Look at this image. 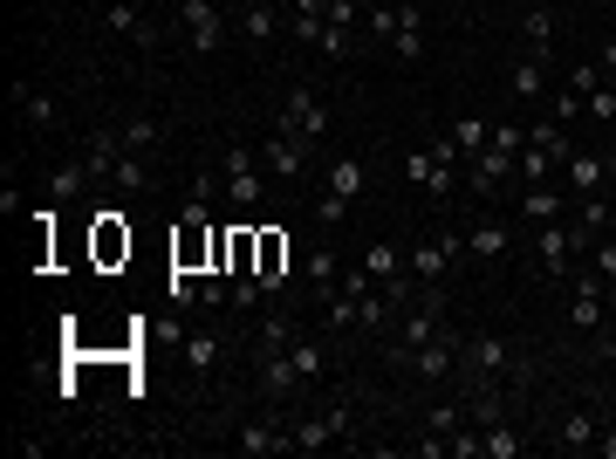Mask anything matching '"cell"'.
Here are the masks:
<instances>
[{
	"label": "cell",
	"instance_id": "cell-29",
	"mask_svg": "<svg viewBox=\"0 0 616 459\" xmlns=\"http://www.w3.org/2000/svg\"><path fill=\"white\" fill-rule=\"evenodd\" d=\"M287 357H295L302 385H322V378H329V350H322V337H302V329H295V343H287Z\"/></svg>",
	"mask_w": 616,
	"mask_h": 459
},
{
	"label": "cell",
	"instance_id": "cell-25",
	"mask_svg": "<svg viewBox=\"0 0 616 459\" xmlns=\"http://www.w3.org/2000/svg\"><path fill=\"white\" fill-rule=\"evenodd\" d=\"M240 34L254 41V49H267V41L281 34V8H274V0H246V8H240Z\"/></svg>",
	"mask_w": 616,
	"mask_h": 459
},
{
	"label": "cell",
	"instance_id": "cell-21",
	"mask_svg": "<svg viewBox=\"0 0 616 459\" xmlns=\"http://www.w3.org/2000/svg\"><path fill=\"white\" fill-rule=\"evenodd\" d=\"M466 255H473V261H501V255H514V220H473Z\"/></svg>",
	"mask_w": 616,
	"mask_h": 459
},
{
	"label": "cell",
	"instance_id": "cell-23",
	"mask_svg": "<svg viewBox=\"0 0 616 459\" xmlns=\"http://www.w3.org/2000/svg\"><path fill=\"white\" fill-rule=\"evenodd\" d=\"M110 131H117L123 151H138V158H158L164 151V123L158 117H123V123H110Z\"/></svg>",
	"mask_w": 616,
	"mask_h": 459
},
{
	"label": "cell",
	"instance_id": "cell-37",
	"mask_svg": "<svg viewBox=\"0 0 616 459\" xmlns=\"http://www.w3.org/2000/svg\"><path fill=\"white\" fill-rule=\"evenodd\" d=\"M527 144H542V151H555L562 164L575 158V138H568V123H534V131H527Z\"/></svg>",
	"mask_w": 616,
	"mask_h": 459
},
{
	"label": "cell",
	"instance_id": "cell-1",
	"mask_svg": "<svg viewBox=\"0 0 616 459\" xmlns=\"http://www.w3.org/2000/svg\"><path fill=\"white\" fill-rule=\"evenodd\" d=\"M521 370V350L507 343V337H460V370H452V378H460L466 391H501L507 378Z\"/></svg>",
	"mask_w": 616,
	"mask_h": 459
},
{
	"label": "cell",
	"instance_id": "cell-14",
	"mask_svg": "<svg viewBox=\"0 0 616 459\" xmlns=\"http://www.w3.org/2000/svg\"><path fill=\"white\" fill-rule=\"evenodd\" d=\"M404 179L418 186V192H432V199H452V186H460L466 172H460V164H445V158H432V151H411L404 158Z\"/></svg>",
	"mask_w": 616,
	"mask_h": 459
},
{
	"label": "cell",
	"instance_id": "cell-6",
	"mask_svg": "<svg viewBox=\"0 0 616 459\" xmlns=\"http://www.w3.org/2000/svg\"><path fill=\"white\" fill-rule=\"evenodd\" d=\"M233 452L246 459H274V452H295V439H287V411H261V419H240L233 426Z\"/></svg>",
	"mask_w": 616,
	"mask_h": 459
},
{
	"label": "cell",
	"instance_id": "cell-3",
	"mask_svg": "<svg viewBox=\"0 0 616 459\" xmlns=\"http://www.w3.org/2000/svg\"><path fill=\"white\" fill-rule=\"evenodd\" d=\"M452 316H445V288H418L404 309H397V343L391 350H425L432 337H445Z\"/></svg>",
	"mask_w": 616,
	"mask_h": 459
},
{
	"label": "cell",
	"instance_id": "cell-18",
	"mask_svg": "<svg viewBox=\"0 0 616 459\" xmlns=\"http://www.w3.org/2000/svg\"><path fill=\"white\" fill-rule=\"evenodd\" d=\"M507 179H514V158H507L501 144H486V151H479V158L466 164V186H473L479 199H493V192H501Z\"/></svg>",
	"mask_w": 616,
	"mask_h": 459
},
{
	"label": "cell",
	"instance_id": "cell-17",
	"mask_svg": "<svg viewBox=\"0 0 616 459\" xmlns=\"http://www.w3.org/2000/svg\"><path fill=\"white\" fill-rule=\"evenodd\" d=\"M568 199H589V192H609V158L603 151H575L568 158V172H562Z\"/></svg>",
	"mask_w": 616,
	"mask_h": 459
},
{
	"label": "cell",
	"instance_id": "cell-46",
	"mask_svg": "<svg viewBox=\"0 0 616 459\" xmlns=\"http://www.w3.org/2000/svg\"><path fill=\"white\" fill-rule=\"evenodd\" d=\"M240 8H246V0H240Z\"/></svg>",
	"mask_w": 616,
	"mask_h": 459
},
{
	"label": "cell",
	"instance_id": "cell-22",
	"mask_svg": "<svg viewBox=\"0 0 616 459\" xmlns=\"http://www.w3.org/2000/svg\"><path fill=\"white\" fill-rule=\"evenodd\" d=\"M287 439H295V452H329V446H336V426H329L322 411H295V405H287Z\"/></svg>",
	"mask_w": 616,
	"mask_h": 459
},
{
	"label": "cell",
	"instance_id": "cell-26",
	"mask_svg": "<svg viewBox=\"0 0 616 459\" xmlns=\"http://www.w3.org/2000/svg\"><path fill=\"white\" fill-rule=\"evenodd\" d=\"M562 172V158L555 151H542V144H521V158H514V186H548Z\"/></svg>",
	"mask_w": 616,
	"mask_h": 459
},
{
	"label": "cell",
	"instance_id": "cell-28",
	"mask_svg": "<svg viewBox=\"0 0 616 459\" xmlns=\"http://www.w3.org/2000/svg\"><path fill=\"white\" fill-rule=\"evenodd\" d=\"M220 337H213V329H192V337H185V370H192V378H213V370H220Z\"/></svg>",
	"mask_w": 616,
	"mask_h": 459
},
{
	"label": "cell",
	"instance_id": "cell-45",
	"mask_svg": "<svg viewBox=\"0 0 616 459\" xmlns=\"http://www.w3.org/2000/svg\"><path fill=\"white\" fill-rule=\"evenodd\" d=\"M609 186H616V151H609Z\"/></svg>",
	"mask_w": 616,
	"mask_h": 459
},
{
	"label": "cell",
	"instance_id": "cell-10",
	"mask_svg": "<svg viewBox=\"0 0 616 459\" xmlns=\"http://www.w3.org/2000/svg\"><path fill=\"white\" fill-rule=\"evenodd\" d=\"M179 21H185V41L199 56H220L226 49V14L213 8V0H179Z\"/></svg>",
	"mask_w": 616,
	"mask_h": 459
},
{
	"label": "cell",
	"instance_id": "cell-40",
	"mask_svg": "<svg viewBox=\"0 0 616 459\" xmlns=\"http://www.w3.org/2000/svg\"><path fill=\"white\" fill-rule=\"evenodd\" d=\"M322 419L336 426V439H343V446L356 439V411H350V405H322Z\"/></svg>",
	"mask_w": 616,
	"mask_h": 459
},
{
	"label": "cell",
	"instance_id": "cell-44",
	"mask_svg": "<svg viewBox=\"0 0 616 459\" xmlns=\"http://www.w3.org/2000/svg\"><path fill=\"white\" fill-rule=\"evenodd\" d=\"M596 452H603V459H616V426H603V439H596Z\"/></svg>",
	"mask_w": 616,
	"mask_h": 459
},
{
	"label": "cell",
	"instance_id": "cell-11",
	"mask_svg": "<svg viewBox=\"0 0 616 459\" xmlns=\"http://www.w3.org/2000/svg\"><path fill=\"white\" fill-rule=\"evenodd\" d=\"M534 261H542L548 281H562L575 261H583V247H575V233H568L562 220H548V227H534Z\"/></svg>",
	"mask_w": 616,
	"mask_h": 459
},
{
	"label": "cell",
	"instance_id": "cell-34",
	"mask_svg": "<svg viewBox=\"0 0 616 459\" xmlns=\"http://www.w3.org/2000/svg\"><path fill=\"white\" fill-rule=\"evenodd\" d=\"M479 446H486V459H521L527 452V439L507 426V419H493V426H479Z\"/></svg>",
	"mask_w": 616,
	"mask_h": 459
},
{
	"label": "cell",
	"instance_id": "cell-19",
	"mask_svg": "<svg viewBox=\"0 0 616 459\" xmlns=\"http://www.w3.org/2000/svg\"><path fill=\"white\" fill-rule=\"evenodd\" d=\"M542 90H548V56L521 49V56H514V69H507V97H514V103H534Z\"/></svg>",
	"mask_w": 616,
	"mask_h": 459
},
{
	"label": "cell",
	"instance_id": "cell-4",
	"mask_svg": "<svg viewBox=\"0 0 616 459\" xmlns=\"http://www.w3.org/2000/svg\"><path fill=\"white\" fill-rule=\"evenodd\" d=\"M391 370L397 378H411V385H445L452 370H460V337H432L425 350H391Z\"/></svg>",
	"mask_w": 616,
	"mask_h": 459
},
{
	"label": "cell",
	"instance_id": "cell-32",
	"mask_svg": "<svg viewBox=\"0 0 616 459\" xmlns=\"http://www.w3.org/2000/svg\"><path fill=\"white\" fill-rule=\"evenodd\" d=\"M90 179H97V172H90V158H69V164H55V172H49V199L62 206V199H75Z\"/></svg>",
	"mask_w": 616,
	"mask_h": 459
},
{
	"label": "cell",
	"instance_id": "cell-2",
	"mask_svg": "<svg viewBox=\"0 0 616 459\" xmlns=\"http://www.w3.org/2000/svg\"><path fill=\"white\" fill-rule=\"evenodd\" d=\"M370 34L391 41L397 62H425V0H397V8H370Z\"/></svg>",
	"mask_w": 616,
	"mask_h": 459
},
{
	"label": "cell",
	"instance_id": "cell-30",
	"mask_svg": "<svg viewBox=\"0 0 616 459\" xmlns=\"http://www.w3.org/2000/svg\"><path fill=\"white\" fill-rule=\"evenodd\" d=\"M445 138H452V151H460V158L473 164V158H479V151L493 144V123H486V117H460V123H452Z\"/></svg>",
	"mask_w": 616,
	"mask_h": 459
},
{
	"label": "cell",
	"instance_id": "cell-35",
	"mask_svg": "<svg viewBox=\"0 0 616 459\" xmlns=\"http://www.w3.org/2000/svg\"><path fill=\"white\" fill-rule=\"evenodd\" d=\"M363 268L377 275V281H391V275H411V261L397 255V240H370V247H363Z\"/></svg>",
	"mask_w": 616,
	"mask_h": 459
},
{
	"label": "cell",
	"instance_id": "cell-8",
	"mask_svg": "<svg viewBox=\"0 0 616 459\" xmlns=\"http://www.w3.org/2000/svg\"><path fill=\"white\" fill-rule=\"evenodd\" d=\"M466 255V240H452V233H432V240H418L411 247V275H418V288H445V275H452V261Z\"/></svg>",
	"mask_w": 616,
	"mask_h": 459
},
{
	"label": "cell",
	"instance_id": "cell-47",
	"mask_svg": "<svg viewBox=\"0 0 616 459\" xmlns=\"http://www.w3.org/2000/svg\"><path fill=\"white\" fill-rule=\"evenodd\" d=\"M138 8H144V0H138Z\"/></svg>",
	"mask_w": 616,
	"mask_h": 459
},
{
	"label": "cell",
	"instance_id": "cell-12",
	"mask_svg": "<svg viewBox=\"0 0 616 459\" xmlns=\"http://www.w3.org/2000/svg\"><path fill=\"white\" fill-rule=\"evenodd\" d=\"M309 151H315L309 138H295V131H274V138L261 144V164H267L274 179H287V186H295V179L309 172Z\"/></svg>",
	"mask_w": 616,
	"mask_h": 459
},
{
	"label": "cell",
	"instance_id": "cell-43",
	"mask_svg": "<svg viewBox=\"0 0 616 459\" xmlns=\"http://www.w3.org/2000/svg\"><path fill=\"white\" fill-rule=\"evenodd\" d=\"M596 62H603V76L616 82V41H603V49H596Z\"/></svg>",
	"mask_w": 616,
	"mask_h": 459
},
{
	"label": "cell",
	"instance_id": "cell-33",
	"mask_svg": "<svg viewBox=\"0 0 616 459\" xmlns=\"http://www.w3.org/2000/svg\"><path fill=\"white\" fill-rule=\"evenodd\" d=\"M363 186H370V172H363V164L356 158H343V164H329V179H322V192H336V199H363Z\"/></svg>",
	"mask_w": 616,
	"mask_h": 459
},
{
	"label": "cell",
	"instance_id": "cell-15",
	"mask_svg": "<svg viewBox=\"0 0 616 459\" xmlns=\"http://www.w3.org/2000/svg\"><path fill=\"white\" fill-rule=\"evenodd\" d=\"M8 110L28 123V131H55V123H62V103H55L49 90H34V82H14V90H8Z\"/></svg>",
	"mask_w": 616,
	"mask_h": 459
},
{
	"label": "cell",
	"instance_id": "cell-36",
	"mask_svg": "<svg viewBox=\"0 0 616 459\" xmlns=\"http://www.w3.org/2000/svg\"><path fill=\"white\" fill-rule=\"evenodd\" d=\"M548 41H555V14H548V8H527V14H521V49L548 56Z\"/></svg>",
	"mask_w": 616,
	"mask_h": 459
},
{
	"label": "cell",
	"instance_id": "cell-38",
	"mask_svg": "<svg viewBox=\"0 0 616 459\" xmlns=\"http://www.w3.org/2000/svg\"><path fill=\"white\" fill-rule=\"evenodd\" d=\"M164 296H172V309H179V316H185V309H199V281H192V268H172Z\"/></svg>",
	"mask_w": 616,
	"mask_h": 459
},
{
	"label": "cell",
	"instance_id": "cell-31",
	"mask_svg": "<svg viewBox=\"0 0 616 459\" xmlns=\"http://www.w3.org/2000/svg\"><path fill=\"white\" fill-rule=\"evenodd\" d=\"M287 343H295V322H287V316H274V309H267V316L254 322V357H281Z\"/></svg>",
	"mask_w": 616,
	"mask_h": 459
},
{
	"label": "cell",
	"instance_id": "cell-20",
	"mask_svg": "<svg viewBox=\"0 0 616 459\" xmlns=\"http://www.w3.org/2000/svg\"><path fill=\"white\" fill-rule=\"evenodd\" d=\"M336 281H343V261H336V247H309V255H302V288H309V296H336Z\"/></svg>",
	"mask_w": 616,
	"mask_h": 459
},
{
	"label": "cell",
	"instance_id": "cell-24",
	"mask_svg": "<svg viewBox=\"0 0 616 459\" xmlns=\"http://www.w3.org/2000/svg\"><path fill=\"white\" fill-rule=\"evenodd\" d=\"M103 21H110L117 34H131L138 49H158V28L144 21V8H138V0H110V8H103Z\"/></svg>",
	"mask_w": 616,
	"mask_h": 459
},
{
	"label": "cell",
	"instance_id": "cell-16",
	"mask_svg": "<svg viewBox=\"0 0 616 459\" xmlns=\"http://www.w3.org/2000/svg\"><path fill=\"white\" fill-rule=\"evenodd\" d=\"M514 213L527 220V227H548V220H562L568 213V199H562V186L548 179V186H521L514 192Z\"/></svg>",
	"mask_w": 616,
	"mask_h": 459
},
{
	"label": "cell",
	"instance_id": "cell-39",
	"mask_svg": "<svg viewBox=\"0 0 616 459\" xmlns=\"http://www.w3.org/2000/svg\"><path fill=\"white\" fill-rule=\"evenodd\" d=\"M589 117L616 123V82H596V90H589Z\"/></svg>",
	"mask_w": 616,
	"mask_h": 459
},
{
	"label": "cell",
	"instance_id": "cell-13",
	"mask_svg": "<svg viewBox=\"0 0 616 459\" xmlns=\"http://www.w3.org/2000/svg\"><path fill=\"white\" fill-rule=\"evenodd\" d=\"M603 411L596 405H575V411H562V426H555V452H596V439H603Z\"/></svg>",
	"mask_w": 616,
	"mask_h": 459
},
{
	"label": "cell",
	"instance_id": "cell-9",
	"mask_svg": "<svg viewBox=\"0 0 616 459\" xmlns=\"http://www.w3.org/2000/svg\"><path fill=\"white\" fill-rule=\"evenodd\" d=\"M274 131H295V138L322 144V138H329V103L295 82V90H287V103H281V123H274Z\"/></svg>",
	"mask_w": 616,
	"mask_h": 459
},
{
	"label": "cell",
	"instance_id": "cell-5",
	"mask_svg": "<svg viewBox=\"0 0 616 459\" xmlns=\"http://www.w3.org/2000/svg\"><path fill=\"white\" fill-rule=\"evenodd\" d=\"M261 172H267V164H261L254 151H240V144L220 158V192L240 206V213H261V199H267V179H261Z\"/></svg>",
	"mask_w": 616,
	"mask_h": 459
},
{
	"label": "cell",
	"instance_id": "cell-42",
	"mask_svg": "<svg viewBox=\"0 0 616 459\" xmlns=\"http://www.w3.org/2000/svg\"><path fill=\"white\" fill-rule=\"evenodd\" d=\"M343 213H350V199H336V192H322V199H315V220H322V227H336Z\"/></svg>",
	"mask_w": 616,
	"mask_h": 459
},
{
	"label": "cell",
	"instance_id": "cell-27",
	"mask_svg": "<svg viewBox=\"0 0 616 459\" xmlns=\"http://www.w3.org/2000/svg\"><path fill=\"white\" fill-rule=\"evenodd\" d=\"M322 28H329V0H295V21H287V34H295L302 49H322Z\"/></svg>",
	"mask_w": 616,
	"mask_h": 459
},
{
	"label": "cell",
	"instance_id": "cell-41",
	"mask_svg": "<svg viewBox=\"0 0 616 459\" xmlns=\"http://www.w3.org/2000/svg\"><path fill=\"white\" fill-rule=\"evenodd\" d=\"M493 144H501L507 158H521V144H527V131H521V123L507 117V123H493Z\"/></svg>",
	"mask_w": 616,
	"mask_h": 459
},
{
	"label": "cell",
	"instance_id": "cell-7",
	"mask_svg": "<svg viewBox=\"0 0 616 459\" xmlns=\"http://www.w3.org/2000/svg\"><path fill=\"white\" fill-rule=\"evenodd\" d=\"M254 391H261V405H274V411H287L309 385H302V370H295V357H254Z\"/></svg>",
	"mask_w": 616,
	"mask_h": 459
}]
</instances>
